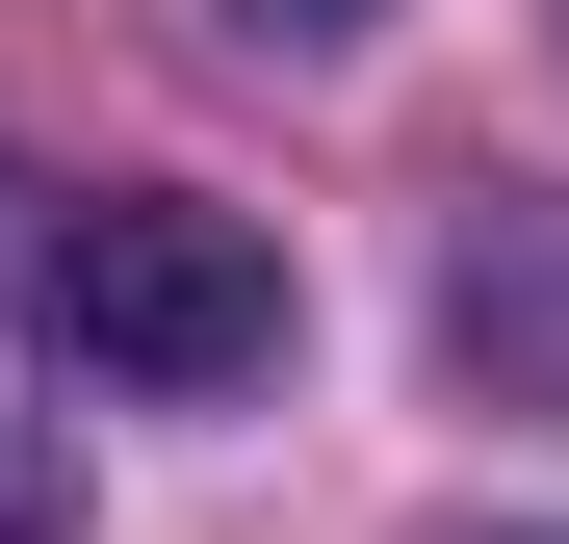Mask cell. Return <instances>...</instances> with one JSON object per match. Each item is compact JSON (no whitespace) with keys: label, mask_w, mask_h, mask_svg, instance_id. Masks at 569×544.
Wrapping results in <instances>:
<instances>
[{"label":"cell","mask_w":569,"mask_h":544,"mask_svg":"<svg viewBox=\"0 0 569 544\" xmlns=\"http://www.w3.org/2000/svg\"><path fill=\"white\" fill-rule=\"evenodd\" d=\"M52 518H78V467H52L27 415H0V544H52Z\"/></svg>","instance_id":"cell-3"},{"label":"cell","mask_w":569,"mask_h":544,"mask_svg":"<svg viewBox=\"0 0 569 544\" xmlns=\"http://www.w3.org/2000/svg\"><path fill=\"white\" fill-rule=\"evenodd\" d=\"M259 27H362V0H259Z\"/></svg>","instance_id":"cell-4"},{"label":"cell","mask_w":569,"mask_h":544,"mask_svg":"<svg viewBox=\"0 0 569 544\" xmlns=\"http://www.w3.org/2000/svg\"><path fill=\"white\" fill-rule=\"evenodd\" d=\"M0 286L78 363H130V389H259L284 363V234L208 208V181H104V208H52V234H27V181H0Z\"/></svg>","instance_id":"cell-1"},{"label":"cell","mask_w":569,"mask_h":544,"mask_svg":"<svg viewBox=\"0 0 569 544\" xmlns=\"http://www.w3.org/2000/svg\"><path fill=\"white\" fill-rule=\"evenodd\" d=\"M440 311H466V363H492L518 415H569V234H543V208L466 234V286H440Z\"/></svg>","instance_id":"cell-2"}]
</instances>
